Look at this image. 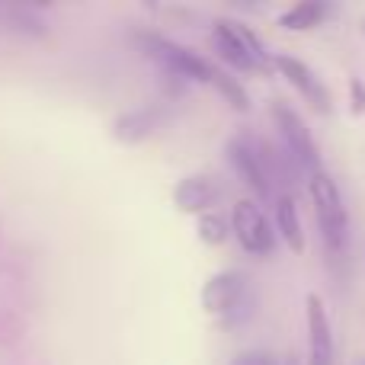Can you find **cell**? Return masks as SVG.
I'll return each mask as SVG.
<instances>
[{
    "instance_id": "6da1fadb",
    "label": "cell",
    "mask_w": 365,
    "mask_h": 365,
    "mask_svg": "<svg viewBox=\"0 0 365 365\" xmlns=\"http://www.w3.org/2000/svg\"><path fill=\"white\" fill-rule=\"evenodd\" d=\"M202 304H205L208 314L218 317L221 327H237L250 317L253 289L240 272H218L202 289Z\"/></svg>"
},
{
    "instance_id": "7a4b0ae2",
    "label": "cell",
    "mask_w": 365,
    "mask_h": 365,
    "mask_svg": "<svg viewBox=\"0 0 365 365\" xmlns=\"http://www.w3.org/2000/svg\"><path fill=\"white\" fill-rule=\"evenodd\" d=\"M212 42H215V48H218V55L237 71H269L272 68V61L263 51L259 38L253 36L247 26L234 23V19H218V23H215Z\"/></svg>"
},
{
    "instance_id": "3957f363",
    "label": "cell",
    "mask_w": 365,
    "mask_h": 365,
    "mask_svg": "<svg viewBox=\"0 0 365 365\" xmlns=\"http://www.w3.org/2000/svg\"><path fill=\"white\" fill-rule=\"evenodd\" d=\"M308 192H311V202H314V218H317V225H321V234H324V240H327L330 253H340L343 247H346V227H349L340 189H336V182L330 180L327 173L317 170L308 182Z\"/></svg>"
},
{
    "instance_id": "277c9868",
    "label": "cell",
    "mask_w": 365,
    "mask_h": 365,
    "mask_svg": "<svg viewBox=\"0 0 365 365\" xmlns=\"http://www.w3.org/2000/svg\"><path fill=\"white\" fill-rule=\"evenodd\" d=\"M231 231L237 234L240 247L247 253H257V257H269L276 250V234L269 231V221L266 215L259 212L257 202L250 199H240L234 202L231 208Z\"/></svg>"
},
{
    "instance_id": "5b68a950",
    "label": "cell",
    "mask_w": 365,
    "mask_h": 365,
    "mask_svg": "<svg viewBox=\"0 0 365 365\" xmlns=\"http://www.w3.org/2000/svg\"><path fill=\"white\" fill-rule=\"evenodd\" d=\"M272 119H276V128L285 141L289 158L295 160V164H302L304 170L317 173L321 154H317V145H314V138H311V132H308L302 115H298L292 106H285V103H276V106H272Z\"/></svg>"
},
{
    "instance_id": "8992f818",
    "label": "cell",
    "mask_w": 365,
    "mask_h": 365,
    "mask_svg": "<svg viewBox=\"0 0 365 365\" xmlns=\"http://www.w3.org/2000/svg\"><path fill=\"white\" fill-rule=\"evenodd\" d=\"M145 45L160 64H167V68L173 71V74H182L195 83H212L215 68L205 61V58L192 55L189 48H182V45L170 42V38H164V36H145Z\"/></svg>"
},
{
    "instance_id": "52a82bcc",
    "label": "cell",
    "mask_w": 365,
    "mask_h": 365,
    "mask_svg": "<svg viewBox=\"0 0 365 365\" xmlns=\"http://www.w3.org/2000/svg\"><path fill=\"white\" fill-rule=\"evenodd\" d=\"M227 158H231L237 177L253 189L257 199H269V173H266L263 160H259V154H257V145H253L250 138H240L237 135V138L227 141Z\"/></svg>"
},
{
    "instance_id": "ba28073f",
    "label": "cell",
    "mask_w": 365,
    "mask_h": 365,
    "mask_svg": "<svg viewBox=\"0 0 365 365\" xmlns=\"http://www.w3.org/2000/svg\"><path fill=\"white\" fill-rule=\"evenodd\" d=\"M304 308H308V365H334V334H330V317L324 308L321 295L311 292L304 298Z\"/></svg>"
},
{
    "instance_id": "9c48e42d",
    "label": "cell",
    "mask_w": 365,
    "mask_h": 365,
    "mask_svg": "<svg viewBox=\"0 0 365 365\" xmlns=\"http://www.w3.org/2000/svg\"><path fill=\"white\" fill-rule=\"evenodd\" d=\"M272 64L279 68V74L292 83L295 90H302L304 100H311V106L321 109V113H330V93L321 81L314 77V71L302 61V58H292V55H276Z\"/></svg>"
},
{
    "instance_id": "30bf717a",
    "label": "cell",
    "mask_w": 365,
    "mask_h": 365,
    "mask_svg": "<svg viewBox=\"0 0 365 365\" xmlns=\"http://www.w3.org/2000/svg\"><path fill=\"white\" fill-rule=\"evenodd\" d=\"M221 189L215 186L208 177H186L177 182L173 189V202H177L180 212H212V205L218 202Z\"/></svg>"
},
{
    "instance_id": "8fae6325",
    "label": "cell",
    "mask_w": 365,
    "mask_h": 365,
    "mask_svg": "<svg viewBox=\"0 0 365 365\" xmlns=\"http://www.w3.org/2000/svg\"><path fill=\"white\" fill-rule=\"evenodd\" d=\"M160 122H164V109H160V106L132 109L128 115H122V119L115 122V138L135 145V141H141V138H148V135L158 132Z\"/></svg>"
},
{
    "instance_id": "7c38bea8",
    "label": "cell",
    "mask_w": 365,
    "mask_h": 365,
    "mask_svg": "<svg viewBox=\"0 0 365 365\" xmlns=\"http://www.w3.org/2000/svg\"><path fill=\"white\" fill-rule=\"evenodd\" d=\"M334 13V6L330 4H317V0H304V4H295L292 10H285L282 16H279V26L282 29H295V32H304V29H314V26H321L324 19Z\"/></svg>"
},
{
    "instance_id": "4fadbf2b",
    "label": "cell",
    "mask_w": 365,
    "mask_h": 365,
    "mask_svg": "<svg viewBox=\"0 0 365 365\" xmlns=\"http://www.w3.org/2000/svg\"><path fill=\"white\" fill-rule=\"evenodd\" d=\"M276 227L292 250L304 253V231H302V218H298V208L292 195H279L276 199Z\"/></svg>"
},
{
    "instance_id": "5bb4252c",
    "label": "cell",
    "mask_w": 365,
    "mask_h": 365,
    "mask_svg": "<svg viewBox=\"0 0 365 365\" xmlns=\"http://www.w3.org/2000/svg\"><path fill=\"white\" fill-rule=\"evenodd\" d=\"M212 87H218V93L225 96L227 103H231L237 113H247L250 109V100H247V93H244V87H240L234 77H227L225 71H218L215 68V74H212Z\"/></svg>"
},
{
    "instance_id": "9a60e30c",
    "label": "cell",
    "mask_w": 365,
    "mask_h": 365,
    "mask_svg": "<svg viewBox=\"0 0 365 365\" xmlns=\"http://www.w3.org/2000/svg\"><path fill=\"white\" fill-rule=\"evenodd\" d=\"M199 240L202 244H208V247H221L227 240V225H225V218H221L218 212H205L199 218Z\"/></svg>"
},
{
    "instance_id": "2e32d148",
    "label": "cell",
    "mask_w": 365,
    "mask_h": 365,
    "mask_svg": "<svg viewBox=\"0 0 365 365\" xmlns=\"http://www.w3.org/2000/svg\"><path fill=\"white\" fill-rule=\"evenodd\" d=\"M349 93H353V106L349 109H353L356 115L365 113V87H362V81H356L353 77V81H349Z\"/></svg>"
},
{
    "instance_id": "e0dca14e",
    "label": "cell",
    "mask_w": 365,
    "mask_h": 365,
    "mask_svg": "<svg viewBox=\"0 0 365 365\" xmlns=\"http://www.w3.org/2000/svg\"><path fill=\"white\" fill-rule=\"evenodd\" d=\"M234 365H276L266 353H244L234 359Z\"/></svg>"
},
{
    "instance_id": "ac0fdd59",
    "label": "cell",
    "mask_w": 365,
    "mask_h": 365,
    "mask_svg": "<svg viewBox=\"0 0 365 365\" xmlns=\"http://www.w3.org/2000/svg\"><path fill=\"white\" fill-rule=\"evenodd\" d=\"M285 365H298V356H289V362H285Z\"/></svg>"
}]
</instances>
